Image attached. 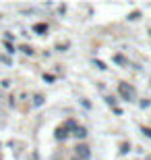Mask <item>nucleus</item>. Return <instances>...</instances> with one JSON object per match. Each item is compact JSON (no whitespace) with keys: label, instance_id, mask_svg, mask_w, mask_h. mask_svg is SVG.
<instances>
[{"label":"nucleus","instance_id":"nucleus-1","mask_svg":"<svg viewBox=\"0 0 151 160\" xmlns=\"http://www.w3.org/2000/svg\"><path fill=\"white\" fill-rule=\"evenodd\" d=\"M118 94H120L124 100L134 102V89H133V85H128L126 81H120V83H118Z\"/></svg>","mask_w":151,"mask_h":160},{"label":"nucleus","instance_id":"nucleus-2","mask_svg":"<svg viewBox=\"0 0 151 160\" xmlns=\"http://www.w3.org/2000/svg\"><path fill=\"white\" fill-rule=\"evenodd\" d=\"M75 158H79V160H89L91 158V150H89L87 143H79L75 148Z\"/></svg>","mask_w":151,"mask_h":160},{"label":"nucleus","instance_id":"nucleus-3","mask_svg":"<svg viewBox=\"0 0 151 160\" xmlns=\"http://www.w3.org/2000/svg\"><path fill=\"white\" fill-rule=\"evenodd\" d=\"M77 137H85L87 135V129H85V127H77V133H75Z\"/></svg>","mask_w":151,"mask_h":160},{"label":"nucleus","instance_id":"nucleus-4","mask_svg":"<svg viewBox=\"0 0 151 160\" xmlns=\"http://www.w3.org/2000/svg\"><path fill=\"white\" fill-rule=\"evenodd\" d=\"M114 60H116L118 65H126V58H124L122 54H116V56H114Z\"/></svg>","mask_w":151,"mask_h":160},{"label":"nucleus","instance_id":"nucleus-5","mask_svg":"<svg viewBox=\"0 0 151 160\" xmlns=\"http://www.w3.org/2000/svg\"><path fill=\"white\" fill-rule=\"evenodd\" d=\"M44 104V96H35V106H41Z\"/></svg>","mask_w":151,"mask_h":160},{"label":"nucleus","instance_id":"nucleus-6","mask_svg":"<svg viewBox=\"0 0 151 160\" xmlns=\"http://www.w3.org/2000/svg\"><path fill=\"white\" fill-rule=\"evenodd\" d=\"M93 65L97 67V69H106V62H101V60H93Z\"/></svg>","mask_w":151,"mask_h":160},{"label":"nucleus","instance_id":"nucleus-7","mask_svg":"<svg viewBox=\"0 0 151 160\" xmlns=\"http://www.w3.org/2000/svg\"><path fill=\"white\" fill-rule=\"evenodd\" d=\"M33 29H35V31H46V29H48V27H46V25H35Z\"/></svg>","mask_w":151,"mask_h":160},{"label":"nucleus","instance_id":"nucleus-8","mask_svg":"<svg viewBox=\"0 0 151 160\" xmlns=\"http://www.w3.org/2000/svg\"><path fill=\"white\" fill-rule=\"evenodd\" d=\"M141 131H143V133H145L147 137H151V129H149V127H143V129H141Z\"/></svg>","mask_w":151,"mask_h":160},{"label":"nucleus","instance_id":"nucleus-9","mask_svg":"<svg viewBox=\"0 0 151 160\" xmlns=\"http://www.w3.org/2000/svg\"><path fill=\"white\" fill-rule=\"evenodd\" d=\"M139 17H141V12L137 11V12H130V17H128V19H139Z\"/></svg>","mask_w":151,"mask_h":160},{"label":"nucleus","instance_id":"nucleus-10","mask_svg":"<svg viewBox=\"0 0 151 160\" xmlns=\"http://www.w3.org/2000/svg\"><path fill=\"white\" fill-rule=\"evenodd\" d=\"M73 160H79V158H73Z\"/></svg>","mask_w":151,"mask_h":160},{"label":"nucleus","instance_id":"nucleus-11","mask_svg":"<svg viewBox=\"0 0 151 160\" xmlns=\"http://www.w3.org/2000/svg\"><path fill=\"white\" fill-rule=\"evenodd\" d=\"M149 36H151V31H149Z\"/></svg>","mask_w":151,"mask_h":160}]
</instances>
